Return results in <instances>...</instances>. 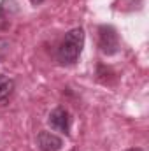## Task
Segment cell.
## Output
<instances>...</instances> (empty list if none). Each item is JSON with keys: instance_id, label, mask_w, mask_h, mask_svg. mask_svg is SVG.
Instances as JSON below:
<instances>
[{"instance_id": "6da1fadb", "label": "cell", "mask_w": 149, "mask_h": 151, "mask_svg": "<svg viewBox=\"0 0 149 151\" xmlns=\"http://www.w3.org/2000/svg\"><path fill=\"white\" fill-rule=\"evenodd\" d=\"M82 46H84V30L81 27L69 30L58 46V62L62 65L75 63L82 51Z\"/></svg>"}, {"instance_id": "7a4b0ae2", "label": "cell", "mask_w": 149, "mask_h": 151, "mask_svg": "<svg viewBox=\"0 0 149 151\" xmlns=\"http://www.w3.org/2000/svg\"><path fill=\"white\" fill-rule=\"evenodd\" d=\"M98 47L107 56L117 53V49H119V37H117V32H116L114 27L102 25L98 28Z\"/></svg>"}, {"instance_id": "3957f363", "label": "cell", "mask_w": 149, "mask_h": 151, "mask_svg": "<svg viewBox=\"0 0 149 151\" xmlns=\"http://www.w3.org/2000/svg\"><path fill=\"white\" fill-rule=\"evenodd\" d=\"M49 125L53 130L62 132V134H69L70 130V114L65 107H56L49 114Z\"/></svg>"}, {"instance_id": "277c9868", "label": "cell", "mask_w": 149, "mask_h": 151, "mask_svg": "<svg viewBox=\"0 0 149 151\" xmlns=\"http://www.w3.org/2000/svg\"><path fill=\"white\" fill-rule=\"evenodd\" d=\"M37 144L42 151H58V150H62L63 141L58 135L42 130V132H39V135H37Z\"/></svg>"}, {"instance_id": "5b68a950", "label": "cell", "mask_w": 149, "mask_h": 151, "mask_svg": "<svg viewBox=\"0 0 149 151\" xmlns=\"http://www.w3.org/2000/svg\"><path fill=\"white\" fill-rule=\"evenodd\" d=\"M12 93H14V79H11L9 76L0 74V106L5 104Z\"/></svg>"}, {"instance_id": "8992f818", "label": "cell", "mask_w": 149, "mask_h": 151, "mask_svg": "<svg viewBox=\"0 0 149 151\" xmlns=\"http://www.w3.org/2000/svg\"><path fill=\"white\" fill-rule=\"evenodd\" d=\"M7 25H9V21L5 19V16H2V14H0V30L7 28Z\"/></svg>"}, {"instance_id": "52a82bcc", "label": "cell", "mask_w": 149, "mask_h": 151, "mask_svg": "<svg viewBox=\"0 0 149 151\" xmlns=\"http://www.w3.org/2000/svg\"><path fill=\"white\" fill-rule=\"evenodd\" d=\"M30 2H32V4H34V5H39V4H42V2H44V0H30Z\"/></svg>"}, {"instance_id": "ba28073f", "label": "cell", "mask_w": 149, "mask_h": 151, "mask_svg": "<svg viewBox=\"0 0 149 151\" xmlns=\"http://www.w3.org/2000/svg\"><path fill=\"white\" fill-rule=\"evenodd\" d=\"M126 151H142L140 148H130V150H126Z\"/></svg>"}]
</instances>
